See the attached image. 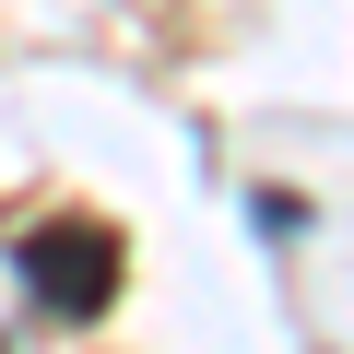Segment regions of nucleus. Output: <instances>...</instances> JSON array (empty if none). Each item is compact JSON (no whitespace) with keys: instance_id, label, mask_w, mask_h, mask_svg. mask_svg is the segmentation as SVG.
Masks as SVG:
<instances>
[{"instance_id":"obj_1","label":"nucleus","mask_w":354,"mask_h":354,"mask_svg":"<svg viewBox=\"0 0 354 354\" xmlns=\"http://www.w3.org/2000/svg\"><path fill=\"white\" fill-rule=\"evenodd\" d=\"M118 272H130V248L95 213H48V225L12 236V283L36 295V319H106L118 307Z\"/></svg>"}]
</instances>
